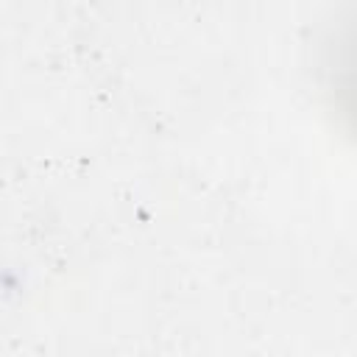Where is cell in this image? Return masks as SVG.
<instances>
[{"label":"cell","instance_id":"obj_1","mask_svg":"<svg viewBox=\"0 0 357 357\" xmlns=\"http://www.w3.org/2000/svg\"><path fill=\"white\" fill-rule=\"evenodd\" d=\"M318 81L329 112L357 142V8L326 31L318 53Z\"/></svg>","mask_w":357,"mask_h":357}]
</instances>
